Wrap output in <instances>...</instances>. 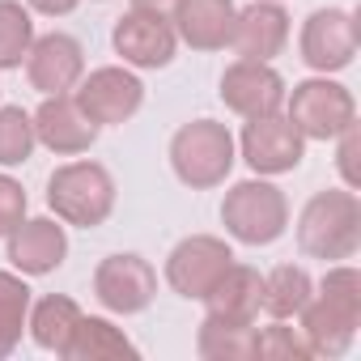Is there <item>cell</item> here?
Returning a JSON list of instances; mask_svg holds the SVG:
<instances>
[{"mask_svg":"<svg viewBox=\"0 0 361 361\" xmlns=\"http://www.w3.org/2000/svg\"><path fill=\"white\" fill-rule=\"evenodd\" d=\"M285 77L264 64V60H234L221 73V102L238 115V119H259V115H276L285 106Z\"/></svg>","mask_w":361,"mask_h":361,"instance_id":"7c38bea8","label":"cell"},{"mask_svg":"<svg viewBox=\"0 0 361 361\" xmlns=\"http://www.w3.org/2000/svg\"><path fill=\"white\" fill-rule=\"evenodd\" d=\"M26 188L13 174H0V238H9L22 221H26Z\"/></svg>","mask_w":361,"mask_h":361,"instance_id":"83f0119b","label":"cell"},{"mask_svg":"<svg viewBox=\"0 0 361 361\" xmlns=\"http://www.w3.org/2000/svg\"><path fill=\"white\" fill-rule=\"evenodd\" d=\"M64 361H123V357H140V348L128 340L123 327H115L102 314H81L64 353Z\"/></svg>","mask_w":361,"mask_h":361,"instance_id":"ffe728a7","label":"cell"},{"mask_svg":"<svg viewBox=\"0 0 361 361\" xmlns=\"http://www.w3.org/2000/svg\"><path fill=\"white\" fill-rule=\"evenodd\" d=\"M77 5H81V0H26V9H35L43 18H68Z\"/></svg>","mask_w":361,"mask_h":361,"instance_id":"f546056e","label":"cell"},{"mask_svg":"<svg viewBox=\"0 0 361 361\" xmlns=\"http://www.w3.org/2000/svg\"><path fill=\"white\" fill-rule=\"evenodd\" d=\"M298 247L310 259L344 264L361 247V200L348 188L314 192L298 213Z\"/></svg>","mask_w":361,"mask_h":361,"instance_id":"7a4b0ae2","label":"cell"},{"mask_svg":"<svg viewBox=\"0 0 361 361\" xmlns=\"http://www.w3.org/2000/svg\"><path fill=\"white\" fill-rule=\"evenodd\" d=\"M5 243H9V264L22 276H47L68 255V230L60 217H26Z\"/></svg>","mask_w":361,"mask_h":361,"instance_id":"e0dca14e","label":"cell"},{"mask_svg":"<svg viewBox=\"0 0 361 361\" xmlns=\"http://www.w3.org/2000/svg\"><path fill=\"white\" fill-rule=\"evenodd\" d=\"M77 319H81V306H77L73 298H64V293H47V298L30 302L26 331H30V340H35L39 348H47V353L60 357L64 344H68V336H73V327H77Z\"/></svg>","mask_w":361,"mask_h":361,"instance_id":"44dd1931","label":"cell"},{"mask_svg":"<svg viewBox=\"0 0 361 361\" xmlns=\"http://www.w3.org/2000/svg\"><path fill=\"white\" fill-rule=\"evenodd\" d=\"M221 226L243 247H272L289 230V200L264 174L243 178L221 200Z\"/></svg>","mask_w":361,"mask_h":361,"instance_id":"5b68a950","label":"cell"},{"mask_svg":"<svg viewBox=\"0 0 361 361\" xmlns=\"http://www.w3.org/2000/svg\"><path fill=\"white\" fill-rule=\"evenodd\" d=\"M174 5H178V0H132V9H140V13H157V18H170Z\"/></svg>","mask_w":361,"mask_h":361,"instance_id":"4dcf8cb0","label":"cell"},{"mask_svg":"<svg viewBox=\"0 0 361 361\" xmlns=\"http://www.w3.org/2000/svg\"><path fill=\"white\" fill-rule=\"evenodd\" d=\"M264 306V276L251 264H230L221 281L204 293V314L226 319V323H255Z\"/></svg>","mask_w":361,"mask_h":361,"instance_id":"d6986e66","label":"cell"},{"mask_svg":"<svg viewBox=\"0 0 361 361\" xmlns=\"http://www.w3.org/2000/svg\"><path fill=\"white\" fill-rule=\"evenodd\" d=\"M111 47H115V56H123L128 68H166L178 51V35H174L170 18L132 9L115 22Z\"/></svg>","mask_w":361,"mask_h":361,"instance_id":"4fadbf2b","label":"cell"},{"mask_svg":"<svg viewBox=\"0 0 361 361\" xmlns=\"http://www.w3.org/2000/svg\"><path fill=\"white\" fill-rule=\"evenodd\" d=\"M314 293V281L302 264H276L268 276H264V314L272 319H298V310L310 302Z\"/></svg>","mask_w":361,"mask_h":361,"instance_id":"7402d4cb","label":"cell"},{"mask_svg":"<svg viewBox=\"0 0 361 361\" xmlns=\"http://www.w3.org/2000/svg\"><path fill=\"white\" fill-rule=\"evenodd\" d=\"M234 18H238L234 0H178L174 13H170L178 43H188L192 51H221V47H230Z\"/></svg>","mask_w":361,"mask_h":361,"instance_id":"ac0fdd59","label":"cell"},{"mask_svg":"<svg viewBox=\"0 0 361 361\" xmlns=\"http://www.w3.org/2000/svg\"><path fill=\"white\" fill-rule=\"evenodd\" d=\"M196 353L204 361H251L255 357V323H226L204 314L196 331Z\"/></svg>","mask_w":361,"mask_h":361,"instance_id":"603a6c76","label":"cell"},{"mask_svg":"<svg viewBox=\"0 0 361 361\" xmlns=\"http://www.w3.org/2000/svg\"><path fill=\"white\" fill-rule=\"evenodd\" d=\"M35 22L22 0H0V68H22L35 43Z\"/></svg>","mask_w":361,"mask_h":361,"instance_id":"d4e9b609","label":"cell"},{"mask_svg":"<svg viewBox=\"0 0 361 361\" xmlns=\"http://www.w3.org/2000/svg\"><path fill=\"white\" fill-rule=\"evenodd\" d=\"M94 298L111 314H140L157 298V268L145 255L119 251L94 268Z\"/></svg>","mask_w":361,"mask_h":361,"instance_id":"30bf717a","label":"cell"},{"mask_svg":"<svg viewBox=\"0 0 361 361\" xmlns=\"http://www.w3.org/2000/svg\"><path fill=\"white\" fill-rule=\"evenodd\" d=\"M35 115L22 106H0V166H26L35 153Z\"/></svg>","mask_w":361,"mask_h":361,"instance_id":"484cf974","label":"cell"},{"mask_svg":"<svg viewBox=\"0 0 361 361\" xmlns=\"http://www.w3.org/2000/svg\"><path fill=\"white\" fill-rule=\"evenodd\" d=\"M47 204L64 226L98 230L115 213V178L102 161H64L47 178Z\"/></svg>","mask_w":361,"mask_h":361,"instance_id":"277c9868","label":"cell"},{"mask_svg":"<svg viewBox=\"0 0 361 361\" xmlns=\"http://www.w3.org/2000/svg\"><path fill=\"white\" fill-rule=\"evenodd\" d=\"M30 285L18 272H0V357H9L22 344L26 319H30Z\"/></svg>","mask_w":361,"mask_h":361,"instance_id":"cb8c5ba5","label":"cell"},{"mask_svg":"<svg viewBox=\"0 0 361 361\" xmlns=\"http://www.w3.org/2000/svg\"><path fill=\"white\" fill-rule=\"evenodd\" d=\"M302 64L319 77L344 73L357 56V18L348 9H314L298 35Z\"/></svg>","mask_w":361,"mask_h":361,"instance_id":"8fae6325","label":"cell"},{"mask_svg":"<svg viewBox=\"0 0 361 361\" xmlns=\"http://www.w3.org/2000/svg\"><path fill=\"white\" fill-rule=\"evenodd\" d=\"M289 43V13L281 0H251L247 9H238L234 18V35L230 47L238 51V60H264L272 64Z\"/></svg>","mask_w":361,"mask_h":361,"instance_id":"9a60e30c","label":"cell"},{"mask_svg":"<svg viewBox=\"0 0 361 361\" xmlns=\"http://www.w3.org/2000/svg\"><path fill=\"white\" fill-rule=\"evenodd\" d=\"M255 357H268V361H306L310 344L302 340L298 327H285V319H272L268 327H255Z\"/></svg>","mask_w":361,"mask_h":361,"instance_id":"4316f807","label":"cell"},{"mask_svg":"<svg viewBox=\"0 0 361 361\" xmlns=\"http://www.w3.org/2000/svg\"><path fill=\"white\" fill-rule=\"evenodd\" d=\"M234 145H238L243 161H247L255 174H264V178L289 174V170H298L302 157H306V136L289 123L285 111L247 119V128H243V136H238Z\"/></svg>","mask_w":361,"mask_h":361,"instance_id":"9c48e42d","label":"cell"},{"mask_svg":"<svg viewBox=\"0 0 361 361\" xmlns=\"http://www.w3.org/2000/svg\"><path fill=\"white\" fill-rule=\"evenodd\" d=\"M238 161V145H234V132L217 119H192L183 123L174 136H170V166H174V178L192 192H209V188H221L230 170Z\"/></svg>","mask_w":361,"mask_h":361,"instance_id":"3957f363","label":"cell"},{"mask_svg":"<svg viewBox=\"0 0 361 361\" xmlns=\"http://www.w3.org/2000/svg\"><path fill=\"white\" fill-rule=\"evenodd\" d=\"M98 123L85 119V111L77 106L73 94H51L39 102L35 111V136L39 145H47L51 153L60 157H77V153H90V145L98 140Z\"/></svg>","mask_w":361,"mask_h":361,"instance_id":"2e32d148","label":"cell"},{"mask_svg":"<svg viewBox=\"0 0 361 361\" xmlns=\"http://www.w3.org/2000/svg\"><path fill=\"white\" fill-rule=\"evenodd\" d=\"M230 264H234V251L226 238L192 234L183 243H174V251L166 255V285L188 302H204V293L221 281Z\"/></svg>","mask_w":361,"mask_h":361,"instance_id":"ba28073f","label":"cell"},{"mask_svg":"<svg viewBox=\"0 0 361 361\" xmlns=\"http://www.w3.org/2000/svg\"><path fill=\"white\" fill-rule=\"evenodd\" d=\"M289 123L306 136V140H336L348 123H357V102L353 90L331 81V77H306L293 90H285V106Z\"/></svg>","mask_w":361,"mask_h":361,"instance_id":"8992f818","label":"cell"},{"mask_svg":"<svg viewBox=\"0 0 361 361\" xmlns=\"http://www.w3.org/2000/svg\"><path fill=\"white\" fill-rule=\"evenodd\" d=\"M336 145H340V157H336L340 178H344V188H348V192H357V183H361V170H357V145H361V132H357V123H348V128L336 136Z\"/></svg>","mask_w":361,"mask_h":361,"instance_id":"f1b7e54d","label":"cell"},{"mask_svg":"<svg viewBox=\"0 0 361 361\" xmlns=\"http://www.w3.org/2000/svg\"><path fill=\"white\" fill-rule=\"evenodd\" d=\"M298 331L310 344V357H344L361 327V272L344 264H327L310 302L298 310Z\"/></svg>","mask_w":361,"mask_h":361,"instance_id":"6da1fadb","label":"cell"},{"mask_svg":"<svg viewBox=\"0 0 361 361\" xmlns=\"http://www.w3.org/2000/svg\"><path fill=\"white\" fill-rule=\"evenodd\" d=\"M26 77L30 85L51 98V94H73L77 81L85 77V51L73 35L64 30H51L43 39L30 43V56H26Z\"/></svg>","mask_w":361,"mask_h":361,"instance_id":"5bb4252c","label":"cell"},{"mask_svg":"<svg viewBox=\"0 0 361 361\" xmlns=\"http://www.w3.org/2000/svg\"><path fill=\"white\" fill-rule=\"evenodd\" d=\"M73 98H77V106L85 111L90 123L115 128V123H128L145 106V85H140V77L128 64H106V68L85 73L77 81Z\"/></svg>","mask_w":361,"mask_h":361,"instance_id":"52a82bcc","label":"cell"}]
</instances>
